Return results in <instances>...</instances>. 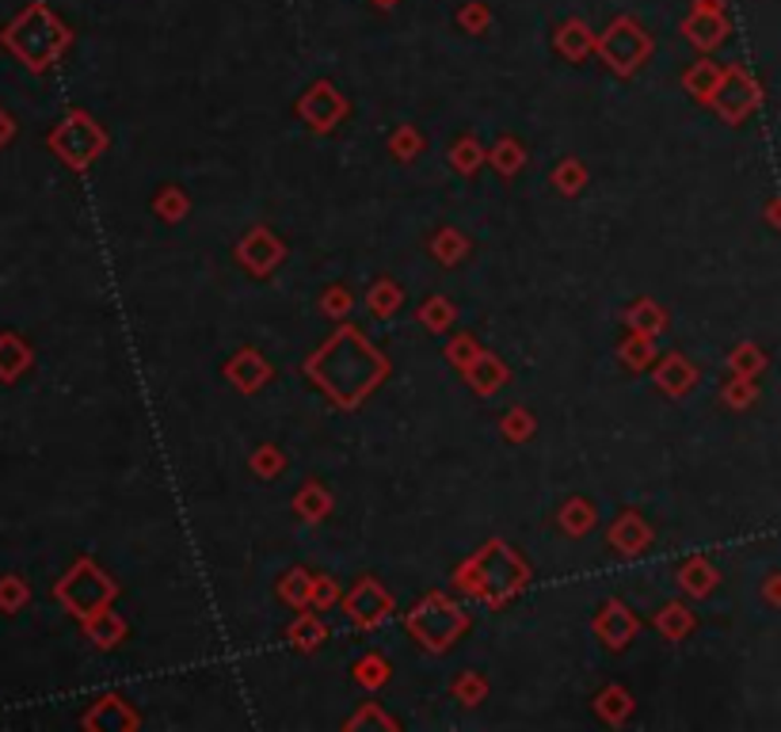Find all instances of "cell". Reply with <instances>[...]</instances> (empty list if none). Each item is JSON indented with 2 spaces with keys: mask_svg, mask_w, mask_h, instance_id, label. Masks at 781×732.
Here are the masks:
<instances>
[{
  "mask_svg": "<svg viewBox=\"0 0 781 732\" xmlns=\"http://www.w3.org/2000/svg\"><path fill=\"white\" fill-rule=\"evenodd\" d=\"M385 370H389L385 356L355 325H344L339 333H332L305 363V374L313 377L339 408L362 405V400L377 389Z\"/></svg>",
  "mask_w": 781,
  "mask_h": 732,
  "instance_id": "cell-1",
  "label": "cell"
},
{
  "mask_svg": "<svg viewBox=\"0 0 781 732\" xmlns=\"http://www.w3.org/2000/svg\"><path fill=\"white\" fill-rule=\"evenodd\" d=\"M454 584H458L461 591H469V596H477L481 603L500 607L512 596H519L526 584H530V565H526L507 542L492 538L489 545H481V550L458 568Z\"/></svg>",
  "mask_w": 781,
  "mask_h": 732,
  "instance_id": "cell-2",
  "label": "cell"
},
{
  "mask_svg": "<svg viewBox=\"0 0 781 732\" xmlns=\"http://www.w3.org/2000/svg\"><path fill=\"white\" fill-rule=\"evenodd\" d=\"M466 626H469V614L461 611L454 599L438 596V591L423 599V603H416L412 614H408V634L431 652L450 649V645L466 634Z\"/></svg>",
  "mask_w": 781,
  "mask_h": 732,
  "instance_id": "cell-3",
  "label": "cell"
},
{
  "mask_svg": "<svg viewBox=\"0 0 781 732\" xmlns=\"http://www.w3.org/2000/svg\"><path fill=\"white\" fill-rule=\"evenodd\" d=\"M115 591H119V588H115V584L107 580V576L99 573L92 561H76L73 573L61 580L58 596H61V603H65L73 614H81V619H92V614L104 611V607L111 603Z\"/></svg>",
  "mask_w": 781,
  "mask_h": 732,
  "instance_id": "cell-4",
  "label": "cell"
},
{
  "mask_svg": "<svg viewBox=\"0 0 781 732\" xmlns=\"http://www.w3.org/2000/svg\"><path fill=\"white\" fill-rule=\"evenodd\" d=\"M50 145L61 153V160L73 168H88L99 153L107 149V134L84 115H73L65 127H58V134L50 137Z\"/></svg>",
  "mask_w": 781,
  "mask_h": 732,
  "instance_id": "cell-5",
  "label": "cell"
},
{
  "mask_svg": "<svg viewBox=\"0 0 781 732\" xmlns=\"http://www.w3.org/2000/svg\"><path fill=\"white\" fill-rule=\"evenodd\" d=\"M344 607H347V614H351L355 626L374 629V626H382V622L393 614V596L382 588V584L367 576V580H359L351 591H347Z\"/></svg>",
  "mask_w": 781,
  "mask_h": 732,
  "instance_id": "cell-6",
  "label": "cell"
},
{
  "mask_svg": "<svg viewBox=\"0 0 781 732\" xmlns=\"http://www.w3.org/2000/svg\"><path fill=\"white\" fill-rule=\"evenodd\" d=\"M637 629H640L637 614H633L622 599H606V603L599 607V614H594V634H599V641L610 645V649H625V645L637 637Z\"/></svg>",
  "mask_w": 781,
  "mask_h": 732,
  "instance_id": "cell-7",
  "label": "cell"
},
{
  "mask_svg": "<svg viewBox=\"0 0 781 732\" xmlns=\"http://www.w3.org/2000/svg\"><path fill=\"white\" fill-rule=\"evenodd\" d=\"M283 256H286L283 241H278L267 226H256L241 244H237V260H241L252 275H271V267L283 264Z\"/></svg>",
  "mask_w": 781,
  "mask_h": 732,
  "instance_id": "cell-8",
  "label": "cell"
},
{
  "mask_svg": "<svg viewBox=\"0 0 781 732\" xmlns=\"http://www.w3.org/2000/svg\"><path fill=\"white\" fill-rule=\"evenodd\" d=\"M298 111H301V119H305L313 130H332L347 115V104H344V96H339L336 88H328V84H316V88L309 92L305 99H301Z\"/></svg>",
  "mask_w": 781,
  "mask_h": 732,
  "instance_id": "cell-9",
  "label": "cell"
},
{
  "mask_svg": "<svg viewBox=\"0 0 781 732\" xmlns=\"http://www.w3.org/2000/svg\"><path fill=\"white\" fill-rule=\"evenodd\" d=\"M606 542L614 545L622 557H633V553H640V550H648V545H652V527H648L640 515H622V519L610 527Z\"/></svg>",
  "mask_w": 781,
  "mask_h": 732,
  "instance_id": "cell-10",
  "label": "cell"
},
{
  "mask_svg": "<svg viewBox=\"0 0 781 732\" xmlns=\"http://www.w3.org/2000/svg\"><path fill=\"white\" fill-rule=\"evenodd\" d=\"M694 382H698V370L686 363L678 351L675 356H668V359H660V367H656V385H660L668 397H683Z\"/></svg>",
  "mask_w": 781,
  "mask_h": 732,
  "instance_id": "cell-11",
  "label": "cell"
},
{
  "mask_svg": "<svg viewBox=\"0 0 781 732\" xmlns=\"http://www.w3.org/2000/svg\"><path fill=\"white\" fill-rule=\"evenodd\" d=\"M226 374H229V382H233L241 393H256L260 385L271 377V367L263 363L256 351H241V356H237L233 363L226 367Z\"/></svg>",
  "mask_w": 781,
  "mask_h": 732,
  "instance_id": "cell-12",
  "label": "cell"
},
{
  "mask_svg": "<svg viewBox=\"0 0 781 732\" xmlns=\"http://www.w3.org/2000/svg\"><path fill=\"white\" fill-rule=\"evenodd\" d=\"M466 377L473 382L477 393H484V397H489V393H496L500 385H504L507 377H512V370L500 363V359L492 356V351H481V359H477V363L466 370Z\"/></svg>",
  "mask_w": 781,
  "mask_h": 732,
  "instance_id": "cell-13",
  "label": "cell"
},
{
  "mask_svg": "<svg viewBox=\"0 0 781 732\" xmlns=\"http://www.w3.org/2000/svg\"><path fill=\"white\" fill-rule=\"evenodd\" d=\"M614 35H625V27H617ZM629 35H633V31H629ZM602 50H606L610 65H614L617 73H629V69L637 65V61L648 53V43H645L640 35H637V38H610V43L602 46Z\"/></svg>",
  "mask_w": 781,
  "mask_h": 732,
  "instance_id": "cell-14",
  "label": "cell"
},
{
  "mask_svg": "<svg viewBox=\"0 0 781 732\" xmlns=\"http://www.w3.org/2000/svg\"><path fill=\"white\" fill-rule=\"evenodd\" d=\"M625 325L640 336H660L663 328H668V313L656 302H648V298H640V302H633L629 310H625Z\"/></svg>",
  "mask_w": 781,
  "mask_h": 732,
  "instance_id": "cell-15",
  "label": "cell"
},
{
  "mask_svg": "<svg viewBox=\"0 0 781 732\" xmlns=\"http://www.w3.org/2000/svg\"><path fill=\"white\" fill-rule=\"evenodd\" d=\"M88 637L99 645V649H111V645H119L122 637H127V622L104 607V611H96L88 619Z\"/></svg>",
  "mask_w": 781,
  "mask_h": 732,
  "instance_id": "cell-16",
  "label": "cell"
},
{
  "mask_svg": "<svg viewBox=\"0 0 781 732\" xmlns=\"http://www.w3.org/2000/svg\"><path fill=\"white\" fill-rule=\"evenodd\" d=\"M293 512H298L305 523H321L324 515L332 512V492H324L316 481L305 484V489H301L298 496H293Z\"/></svg>",
  "mask_w": 781,
  "mask_h": 732,
  "instance_id": "cell-17",
  "label": "cell"
},
{
  "mask_svg": "<svg viewBox=\"0 0 781 732\" xmlns=\"http://www.w3.org/2000/svg\"><path fill=\"white\" fill-rule=\"evenodd\" d=\"M678 588H683L686 596H709V591H713V568H709V561L701 557L686 561V565L678 568Z\"/></svg>",
  "mask_w": 781,
  "mask_h": 732,
  "instance_id": "cell-18",
  "label": "cell"
},
{
  "mask_svg": "<svg viewBox=\"0 0 781 732\" xmlns=\"http://www.w3.org/2000/svg\"><path fill=\"white\" fill-rule=\"evenodd\" d=\"M278 596L290 607H298V611H305V607L313 603V576H309L305 568H293V573H286L283 584H278Z\"/></svg>",
  "mask_w": 781,
  "mask_h": 732,
  "instance_id": "cell-19",
  "label": "cell"
},
{
  "mask_svg": "<svg viewBox=\"0 0 781 732\" xmlns=\"http://www.w3.org/2000/svg\"><path fill=\"white\" fill-rule=\"evenodd\" d=\"M400 287L393 279H377L374 287H370V295H367V305H370V313L374 317H389V313H397L400 310Z\"/></svg>",
  "mask_w": 781,
  "mask_h": 732,
  "instance_id": "cell-20",
  "label": "cell"
},
{
  "mask_svg": "<svg viewBox=\"0 0 781 732\" xmlns=\"http://www.w3.org/2000/svg\"><path fill=\"white\" fill-rule=\"evenodd\" d=\"M690 626H694V619L686 614V607H678V603H668L660 614H656V629H660L668 641H683V637L690 634Z\"/></svg>",
  "mask_w": 781,
  "mask_h": 732,
  "instance_id": "cell-21",
  "label": "cell"
},
{
  "mask_svg": "<svg viewBox=\"0 0 781 732\" xmlns=\"http://www.w3.org/2000/svg\"><path fill=\"white\" fill-rule=\"evenodd\" d=\"M561 527L568 530V535H587V530L594 527V507H591V500H584V496H576V500H568L564 504V512H561Z\"/></svg>",
  "mask_w": 781,
  "mask_h": 732,
  "instance_id": "cell-22",
  "label": "cell"
},
{
  "mask_svg": "<svg viewBox=\"0 0 781 732\" xmlns=\"http://www.w3.org/2000/svg\"><path fill=\"white\" fill-rule=\"evenodd\" d=\"M489 160H492V165H496L504 176H515V172H519V168L526 165V149H522L519 142H515V137H500V142L492 145Z\"/></svg>",
  "mask_w": 781,
  "mask_h": 732,
  "instance_id": "cell-23",
  "label": "cell"
},
{
  "mask_svg": "<svg viewBox=\"0 0 781 732\" xmlns=\"http://www.w3.org/2000/svg\"><path fill=\"white\" fill-rule=\"evenodd\" d=\"M290 641L298 645V649L313 652L316 645L324 641V622L316 619V614H305V611H301V614H298V622H293V626H290Z\"/></svg>",
  "mask_w": 781,
  "mask_h": 732,
  "instance_id": "cell-24",
  "label": "cell"
},
{
  "mask_svg": "<svg viewBox=\"0 0 781 732\" xmlns=\"http://www.w3.org/2000/svg\"><path fill=\"white\" fill-rule=\"evenodd\" d=\"M454 317H458V310H454L446 298H428V302L420 305V321L431 328V333H446V328L454 325Z\"/></svg>",
  "mask_w": 781,
  "mask_h": 732,
  "instance_id": "cell-25",
  "label": "cell"
},
{
  "mask_svg": "<svg viewBox=\"0 0 781 732\" xmlns=\"http://www.w3.org/2000/svg\"><path fill=\"white\" fill-rule=\"evenodd\" d=\"M484 160H489V157H484V149L473 142V137H461V142L450 149V165L458 168V172H466V176L477 172V168H481Z\"/></svg>",
  "mask_w": 781,
  "mask_h": 732,
  "instance_id": "cell-26",
  "label": "cell"
},
{
  "mask_svg": "<svg viewBox=\"0 0 781 732\" xmlns=\"http://www.w3.org/2000/svg\"><path fill=\"white\" fill-rule=\"evenodd\" d=\"M553 183L564 191V195H576V191L587 183V168L579 165L576 157H564L561 165H556V172H553Z\"/></svg>",
  "mask_w": 781,
  "mask_h": 732,
  "instance_id": "cell-27",
  "label": "cell"
},
{
  "mask_svg": "<svg viewBox=\"0 0 781 732\" xmlns=\"http://www.w3.org/2000/svg\"><path fill=\"white\" fill-rule=\"evenodd\" d=\"M594 706H599V713H602L606 721H625V718H629V710H633L629 695H625L622 687H606Z\"/></svg>",
  "mask_w": 781,
  "mask_h": 732,
  "instance_id": "cell-28",
  "label": "cell"
},
{
  "mask_svg": "<svg viewBox=\"0 0 781 732\" xmlns=\"http://www.w3.org/2000/svg\"><path fill=\"white\" fill-rule=\"evenodd\" d=\"M481 344L473 340V336H454L450 344H446V359H450L454 367L458 370H469L477 363V359H481Z\"/></svg>",
  "mask_w": 781,
  "mask_h": 732,
  "instance_id": "cell-29",
  "label": "cell"
},
{
  "mask_svg": "<svg viewBox=\"0 0 781 732\" xmlns=\"http://www.w3.org/2000/svg\"><path fill=\"white\" fill-rule=\"evenodd\" d=\"M431 249H435V256L443 260V264H458V260L469 252V241L461 233H454V229H443V233L435 237V244H431Z\"/></svg>",
  "mask_w": 781,
  "mask_h": 732,
  "instance_id": "cell-30",
  "label": "cell"
},
{
  "mask_svg": "<svg viewBox=\"0 0 781 732\" xmlns=\"http://www.w3.org/2000/svg\"><path fill=\"white\" fill-rule=\"evenodd\" d=\"M153 206H157V214H160L165 221H180L183 214H188V195H183L180 188H165Z\"/></svg>",
  "mask_w": 781,
  "mask_h": 732,
  "instance_id": "cell-31",
  "label": "cell"
},
{
  "mask_svg": "<svg viewBox=\"0 0 781 732\" xmlns=\"http://www.w3.org/2000/svg\"><path fill=\"white\" fill-rule=\"evenodd\" d=\"M484 695H489V683H484L477 672H466L458 683H454V698H458L461 706H477Z\"/></svg>",
  "mask_w": 781,
  "mask_h": 732,
  "instance_id": "cell-32",
  "label": "cell"
},
{
  "mask_svg": "<svg viewBox=\"0 0 781 732\" xmlns=\"http://www.w3.org/2000/svg\"><path fill=\"white\" fill-rule=\"evenodd\" d=\"M648 359H652V336L633 333L629 340L622 344V363L625 367H648Z\"/></svg>",
  "mask_w": 781,
  "mask_h": 732,
  "instance_id": "cell-33",
  "label": "cell"
},
{
  "mask_svg": "<svg viewBox=\"0 0 781 732\" xmlns=\"http://www.w3.org/2000/svg\"><path fill=\"white\" fill-rule=\"evenodd\" d=\"M252 469L263 477V481H271V477H278L286 469V458L283 451H275V446H260L256 454H252Z\"/></svg>",
  "mask_w": 781,
  "mask_h": 732,
  "instance_id": "cell-34",
  "label": "cell"
},
{
  "mask_svg": "<svg viewBox=\"0 0 781 732\" xmlns=\"http://www.w3.org/2000/svg\"><path fill=\"white\" fill-rule=\"evenodd\" d=\"M389 149H393V157H400V160H412L416 153L423 149V137L416 134L412 127H400L397 134L389 137Z\"/></svg>",
  "mask_w": 781,
  "mask_h": 732,
  "instance_id": "cell-35",
  "label": "cell"
},
{
  "mask_svg": "<svg viewBox=\"0 0 781 732\" xmlns=\"http://www.w3.org/2000/svg\"><path fill=\"white\" fill-rule=\"evenodd\" d=\"M385 675H389V664H385L382 657H367L362 664H355V680H359L362 687H382Z\"/></svg>",
  "mask_w": 781,
  "mask_h": 732,
  "instance_id": "cell-36",
  "label": "cell"
},
{
  "mask_svg": "<svg viewBox=\"0 0 781 732\" xmlns=\"http://www.w3.org/2000/svg\"><path fill=\"white\" fill-rule=\"evenodd\" d=\"M504 431H507V439H530L533 435V420H530V412L526 408H515V412H507V420H504Z\"/></svg>",
  "mask_w": 781,
  "mask_h": 732,
  "instance_id": "cell-37",
  "label": "cell"
},
{
  "mask_svg": "<svg viewBox=\"0 0 781 732\" xmlns=\"http://www.w3.org/2000/svg\"><path fill=\"white\" fill-rule=\"evenodd\" d=\"M336 599H339L336 584H332L328 576H313V607H316V611H328Z\"/></svg>",
  "mask_w": 781,
  "mask_h": 732,
  "instance_id": "cell-38",
  "label": "cell"
},
{
  "mask_svg": "<svg viewBox=\"0 0 781 732\" xmlns=\"http://www.w3.org/2000/svg\"><path fill=\"white\" fill-rule=\"evenodd\" d=\"M347 305H351V298H347L344 287H336V290H328V295H324V313H328V317H344Z\"/></svg>",
  "mask_w": 781,
  "mask_h": 732,
  "instance_id": "cell-39",
  "label": "cell"
},
{
  "mask_svg": "<svg viewBox=\"0 0 781 732\" xmlns=\"http://www.w3.org/2000/svg\"><path fill=\"white\" fill-rule=\"evenodd\" d=\"M23 596H27V591H23V584L20 580H12V588H4V596H0V599H4V603H23Z\"/></svg>",
  "mask_w": 781,
  "mask_h": 732,
  "instance_id": "cell-40",
  "label": "cell"
}]
</instances>
